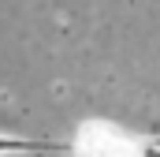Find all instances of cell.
Here are the masks:
<instances>
[{
	"mask_svg": "<svg viewBox=\"0 0 160 157\" xmlns=\"http://www.w3.org/2000/svg\"><path fill=\"white\" fill-rule=\"evenodd\" d=\"M11 150L38 154V150H63V146H56V142H15V138H0V154H11Z\"/></svg>",
	"mask_w": 160,
	"mask_h": 157,
	"instance_id": "1",
	"label": "cell"
},
{
	"mask_svg": "<svg viewBox=\"0 0 160 157\" xmlns=\"http://www.w3.org/2000/svg\"><path fill=\"white\" fill-rule=\"evenodd\" d=\"M142 154H145V157H160V146H145Z\"/></svg>",
	"mask_w": 160,
	"mask_h": 157,
	"instance_id": "2",
	"label": "cell"
}]
</instances>
